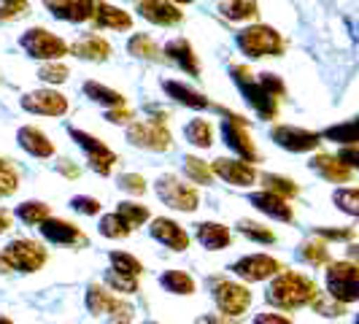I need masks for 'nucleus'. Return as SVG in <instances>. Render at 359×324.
<instances>
[{"mask_svg": "<svg viewBox=\"0 0 359 324\" xmlns=\"http://www.w3.org/2000/svg\"><path fill=\"white\" fill-rule=\"evenodd\" d=\"M268 300L284 311H294L316 300V284L300 273H281L268 287Z\"/></svg>", "mask_w": 359, "mask_h": 324, "instance_id": "f257e3e1", "label": "nucleus"}, {"mask_svg": "<svg viewBox=\"0 0 359 324\" xmlns=\"http://www.w3.org/2000/svg\"><path fill=\"white\" fill-rule=\"evenodd\" d=\"M233 79L235 84L241 87L243 92V97L249 100V106L262 116V119H273L276 116V108H278V97L273 95V92L254 76L249 68H243V65H235L233 68Z\"/></svg>", "mask_w": 359, "mask_h": 324, "instance_id": "f03ea898", "label": "nucleus"}, {"mask_svg": "<svg viewBox=\"0 0 359 324\" xmlns=\"http://www.w3.org/2000/svg\"><path fill=\"white\" fill-rule=\"evenodd\" d=\"M238 49L246 57H278L284 52V38L268 25H254L238 33Z\"/></svg>", "mask_w": 359, "mask_h": 324, "instance_id": "7ed1b4c3", "label": "nucleus"}, {"mask_svg": "<svg viewBox=\"0 0 359 324\" xmlns=\"http://www.w3.org/2000/svg\"><path fill=\"white\" fill-rule=\"evenodd\" d=\"M327 292L330 297L346 303L359 300V268L351 262H332L327 270Z\"/></svg>", "mask_w": 359, "mask_h": 324, "instance_id": "20e7f679", "label": "nucleus"}, {"mask_svg": "<svg viewBox=\"0 0 359 324\" xmlns=\"http://www.w3.org/2000/svg\"><path fill=\"white\" fill-rule=\"evenodd\" d=\"M3 259L8 262L11 270H22V273H36L43 268L46 262V249L36 243V241H11L3 249Z\"/></svg>", "mask_w": 359, "mask_h": 324, "instance_id": "39448f33", "label": "nucleus"}, {"mask_svg": "<svg viewBox=\"0 0 359 324\" xmlns=\"http://www.w3.org/2000/svg\"><path fill=\"white\" fill-rule=\"evenodd\" d=\"M19 46L30 57H36V60H60L62 54L68 52V43L62 38H57L54 33H49V30H43V27L27 30L25 36L19 38Z\"/></svg>", "mask_w": 359, "mask_h": 324, "instance_id": "423d86ee", "label": "nucleus"}, {"mask_svg": "<svg viewBox=\"0 0 359 324\" xmlns=\"http://www.w3.org/2000/svg\"><path fill=\"white\" fill-rule=\"evenodd\" d=\"M157 195L165 205L176 208V211H195L198 208V192L192 189V184L176 179V176H162L157 181Z\"/></svg>", "mask_w": 359, "mask_h": 324, "instance_id": "0eeeda50", "label": "nucleus"}, {"mask_svg": "<svg viewBox=\"0 0 359 324\" xmlns=\"http://www.w3.org/2000/svg\"><path fill=\"white\" fill-rule=\"evenodd\" d=\"M127 138L141 149L151 151H165L170 146V133L162 125V119H149V122H133L127 130Z\"/></svg>", "mask_w": 359, "mask_h": 324, "instance_id": "6e6552de", "label": "nucleus"}, {"mask_svg": "<svg viewBox=\"0 0 359 324\" xmlns=\"http://www.w3.org/2000/svg\"><path fill=\"white\" fill-rule=\"evenodd\" d=\"M71 138L87 151V162H90V168L95 173H100V176H108V173H111V168H114V162H116V154H114L106 144H100L95 135L81 133V130H76V127L71 130Z\"/></svg>", "mask_w": 359, "mask_h": 324, "instance_id": "1a4fd4ad", "label": "nucleus"}, {"mask_svg": "<svg viewBox=\"0 0 359 324\" xmlns=\"http://www.w3.org/2000/svg\"><path fill=\"white\" fill-rule=\"evenodd\" d=\"M214 300L224 316H241L252 303V295H249V289L235 284V281H219L214 287Z\"/></svg>", "mask_w": 359, "mask_h": 324, "instance_id": "9d476101", "label": "nucleus"}, {"mask_svg": "<svg viewBox=\"0 0 359 324\" xmlns=\"http://www.w3.org/2000/svg\"><path fill=\"white\" fill-rule=\"evenodd\" d=\"M222 133H224L227 146L233 149L241 160H246V162L257 160V149H254L252 138H249V133H246V122H243V116L227 114V119H224V125H222Z\"/></svg>", "mask_w": 359, "mask_h": 324, "instance_id": "9b49d317", "label": "nucleus"}, {"mask_svg": "<svg viewBox=\"0 0 359 324\" xmlns=\"http://www.w3.org/2000/svg\"><path fill=\"white\" fill-rule=\"evenodd\" d=\"M22 108L30 114H41V116H62L68 111V100L54 90L27 92L22 97Z\"/></svg>", "mask_w": 359, "mask_h": 324, "instance_id": "f8f14e48", "label": "nucleus"}, {"mask_svg": "<svg viewBox=\"0 0 359 324\" xmlns=\"http://www.w3.org/2000/svg\"><path fill=\"white\" fill-rule=\"evenodd\" d=\"M235 276H241L243 281H265L270 276H276L281 265L268 257V254H252V257H243L233 265Z\"/></svg>", "mask_w": 359, "mask_h": 324, "instance_id": "ddd939ff", "label": "nucleus"}, {"mask_svg": "<svg viewBox=\"0 0 359 324\" xmlns=\"http://www.w3.org/2000/svg\"><path fill=\"white\" fill-rule=\"evenodd\" d=\"M273 141L278 146H284L287 151H311L319 146V135L316 133H308V130H300V127L292 125H278L273 127Z\"/></svg>", "mask_w": 359, "mask_h": 324, "instance_id": "4468645a", "label": "nucleus"}, {"mask_svg": "<svg viewBox=\"0 0 359 324\" xmlns=\"http://www.w3.org/2000/svg\"><path fill=\"white\" fill-rule=\"evenodd\" d=\"M43 6L57 19H65V22H87V19H95V11H97L95 0H43Z\"/></svg>", "mask_w": 359, "mask_h": 324, "instance_id": "2eb2a0df", "label": "nucleus"}, {"mask_svg": "<svg viewBox=\"0 0 359 324\" xmlns=\"http://www.w3.org/2000/svg\"><path fill=\"white\" fill-rule=\"evenodd\" d=\"M41 235L52 243H62V246H76V243H87V235L81 233L79 227H73L71 222H62V219H43L38 224Z\"/></svg>", "mask_w": 359, "mask_h": 324, "instance_id": "dca6fc26", "label": "nucleus"}, {"mask_svg": "<svg viewBox=\"0 0 359 324\" xmlns=\"http://www.w3.org/2000/svg\"><path fill=\"white\" fill-rule=\"evenodd\" d=\"M138 14L154 25H162V27L181 22V11L173 6V0H141Z\"/></svg>", "mask_w": 359, "mask_h": 324, "instance_id": "f3484780", "label": "nucleus"}, {"mask_svg": "<svg viewBox=\"0 0 359 324\" xmlns=\"http://www.w3.org/2000/svg\"><path fill=\"white\" fill-rule=\"evenodd\" d=\"M211 168L214 173H219L227 184H235V187H249L257 179L254 168L246 160H216Z\"/></svg>", "mask_w": 359, "mask_h": 324, "instance_id": "a211bd4d", "label": "nucleus"}, {"mask_svg": "<svg viewBox=\"0 0 359 324\" xmlns=\"http://www.w3.org/2000/svg\"><path fill=\"white\" fill-rule=\"evenodd\" d=\"M151 235L160 241L162 246H168L173 252H184L189 246V235L181 230V224L170 222V219H154L151 222Z\"/></svg>", "mask_w": 359, "mask_h": 324, "instance_id": "6ab92c4d", "label": "nucleus"}, {"mask_svg": "<svg viewBox=\"0 0 359 324\" xmlns=\"http://www.w3.org/2000/svg\"><path fill=\"white\" fill-rule=\"evenodd\" d=\"M17 138H19V146L27 154H33V157H52L54 154V146L49 141V135L41 133L38 127H22L17 133Z\"/></svg>", "mask_w": 359, "mask_h": 324, "instance_id": "aec40b11", "label": "nucleus"}, {"mask_svg": "<svg viewBox=\"0 0 359 324\" xmlns=\"http://www.w3.org/2000/svg\"><path fill=\"white\" fill-rule=\"evenodd\" d=\"M252 203L262 214L273 216V219H281V222H289V219H292V205L287 203V198H281V195H276V192H270V189L252 195Z\"/></svg>", "mask_w": 359, "mask_h": 324, "instance_id": "412c9836", "label": "nucleus"}, {"mask_svg": "<svg viewBox=\"0 0 359 324\" xmlns=\"http://www.w3.org/2000/svg\"><path fill=\"white\" fill-rule=\"evenodd\" d=\"M165 54H168V60H173L176 65H179L181 71L192 73V76H198L200 73V62L195 52H192V46H189V41L187 38H176V41H170L168 46H165Z\"/></svg>", "mask_w": 359, "mask_h": 324, "instance_id": "4be33fe9", "label": "nucleus"}, {"mask_svg": "<svg viewBox=\"0 0 359 324\" xmlns=\"http://www.w3.org/2000/svg\"><path fill=\"white\" fill-rule=\"evenodd\" d=\"M311 165H313V170H316L319 176H324L327 181H338V184H343V181L351 179V168H348L341 157L319 154V157H313V162H311Z\"/></svg>", "mask_w": 359, "mask_h": 324, "instance_id": "5701e85b", "label": "nucleus"}, {"mask_svg": "<svg viewBox=\"0 0 359 324\" xmlns=\"http://www.w3.org/2000/svg\"><path fill=\"white\" fill-rule=\"evenodd\" d=\"M71 52L76 54V57H81V60L100 62V60H106L108 54H111V43H108L106 38H100V36H84V38H79V41L73 43Z\"/></svg>", "mask_w": 359, "mask_h": 324, "instance_id": "b1692460", "label": "nucleus"}, {"mask_svg": "<svg viewBox=\"0 0 359 324\" xmlns=\"http://www.w3.org/2000/svg\"><path fill=\"white\" fill-rule=\"evenodd\" d=\"M198 241L205 249L219 252V249H227L230 246V230L224 224H216V222H203L198 227Z\"/></svg>", "mask_w": 359, "mask_h": 324, "instance_id": "393cba45", "label": "nucleus"}, {"mask_svg": "<svg viewBox=\"0 0 359 324\" xmlns=\"http://www.w3.org/2000/svg\"><path fill=\"white\" fill-rule=\"evenodd\" d=\"M162 90L168 92L173 100H179L181 106H189V108H208V100L205 95L195 92L192 87L181 84V81H162Z\"/></svg>", "mask_w": 359, "mask_h": 324, "instance_id": "a878e982", "label": "nucleus"}, {"mask_svg": "<svg viewBox=\"0 0 359 324\" xmlns=\"http://www.w3.org/2000/svg\"><path fill=\"white\" fill-rule=\"evenodd\" d=\"M95 22L97 27H111V30H127L133 25V19L127 11L116 8V6H108V3H100L97 11H95Z\"/></svg>", "mask_w": 359, "mask_h": 324, "instance_id": "bb28decb", "label": "nucleus"}, {"mask_svg": "<svg viewBox=\"0 0 359 324\" xmlns=\"http://www.w3.org/2000/svg\"><path fill=\"white\" fill-rule=\"evenodd\" d=\"M84 92H87V97H90V100H95V103H100V106H106V108L125 106V97H122L119 92L108 90V87L97 84V81H87V84H84Z\"/></svg>", "mask_w": 359, "mask_h": 324, "instance_id": "cd10ccee", "label": "nucleus"}, {"mask_svg": "<svg viewBox=\"0 0 359 324\" xmlns=\"http://www.w3.org/2000/svg\"><path fill=\"white\" fill-rule=\"evenodd\" d=\"M222 14L235 22H243V19H254L259 14V6L257 0H224L222 3Z\"/></svg>", "mask_w": 359, "mask_h": 324, "instance_id": "c85d7f7f", "label": "nucleus"}, {"mask_svg": "<svg viewBox=\"0 0 359 324\" xmlns=\"http://www.w3.org/2000/svg\"><path fill=\"white\" fill-rule=\"evenodd\" d=\"M160 284L173 295H192L195 292V281L181 270H165L160 276Z\"/></svg>", "mask_w": 359, "mask_h": 324, "instance_id": "c756f323", "label": "nucleus"}, {"mask_svg": "<svg viewBox=\"0 0 359 324\" xmlns=\"http://www.w3.org/2000/svg\"><path fill=\"white\" fill-rule=\"evenodd\" d=\"M127 49H130V54H135V57H141V60H157V57H160L157 43L146 36V33H135V36L130 38Z\"/></svg>", "mask_w": 359, "mask_h": 324, "instance_id": "7c9ffc66", "label": "nucleus"}, {"mask_svg": "<svg viewBox=\"0 0 359 324\" xmlns=\"http://www.w3.org/2000/svg\"><path fill=\"white\" fill-rule=\"evenodd\" d=\"M111 303H114V297L108 295L106 289H100L97 284H92V287L87 289V308H90L95 316H106V311L111 308Z\"/></svg>", "mask_w": 359, "mask_h": 324, "instance_id": "2f4dec72", "label": "nucleus"}, {"mask_svg": "<svg viewBox=\"0 0 359 324\" xmlns=\"http://www.w3.org/2000/svg\"><path fill=\"white\" fill-rule=\"evenodd\" d=\"M184 170H187V176L195 184H211V176H214V168L208 162L198 160V157H187L184 160Z\"/></svg>", "mask_w": 359, "mask_h": 324, "instance_id": "473e14b6", "label": "nucleus"}, {"mask_svg": "<svg viewBox=\"0 0 359 324\" xmlns=\"http://www.w3.org/2000/svg\"><path fill=\"white\" fill-rule=\"evenodd\" d=\"M111 270H119V273H127V276H141L144 273V265L133 257V254L125 252H111Z\"/></svg>", "mask_w": 359, "mask_h": 324, "instance_id": "72a5a7b5", "label": "nucleus"}, {"mask_svg": "<svg viewBox=\"0 0 359 324\" xmlns=\"http://www.w3.org/2000/svg\"><path fill=\"white\" fill-rule=\"evenodd\" d=\"M187 138H189V144L200 146V149H205V146H211V125L205 122V119H192L189 125H187Z\"/></svg>", "mask_w": 359, "mask_h": 324, "instance_id": "f704fd0d", "label": "nucleus"}, {"mask_svg": "<svg viewBox=\"0 0 359 324\" xmlns=\"http://www.w3.org/2000/svg\"><path fill=\"white\" fill-rule=\"evenodd\" d=\"M17 216L25 222V224H41L46 216H49V205L46 203H22L17 208Z\"/></svg>", "mask_w": 359, "mask_h": 324, "instance_id": "c9c22d12", "label": "nucleus"}, {"mask_svg": "<svg viewBox=\"0 0 359 324\" xmlns=\"http://www.w3.org/2000/svg\"><path fill=\"white\" fill-rule=\"evenodd\" d=\"M130 230L133 227L119 214H108L100 219V235H106V238H125L130 235Z\"/></svg>", "mask_w": 359, "mask_h": 324, "instance_id": "e433bc0d", "label": "nucleus"}, {"mask_svg": "<svg viewBox=\"0 0 359 324\" xmlns=\"http://www.w3.org/2000/svg\"><path fill=\"white\" fill-rule=\"evenodd\" d=\"M116 214L122 216L130 227H138V224H144L146 219H149V208H146V205H138V203H119Z\"/></svg>", "mask_w": 359, "mask_h": 324, "instance_id": "4c0bfd02", "label": "nucleus"}, {"mask_svg": "<svg viewBox=\"0 0 359 324\" xmlns=\"http://www.w3.org/2000/svg\"><path fill=\"white\" fill-rule=\"evenodd\" d=\"M106 284L116 292H125V295H133L138 289V276H127V273H119V270H108Z\"/></svg>", "mask_w": 359, "mask_h": 324, "instance_id": "58836bf2", "label": "nucleus"}, {"mask_svg": "<svg viewBox=\"0 0 359 324\" xmlns=\"http://www.w3.org/2000/svg\"><path fill=\"white\" fill-rule=\"evenodd\" d=\"M17 187H19L17 168H14L11 162L0 160V198H8Z\"/></svg>", "mask_w": 359, "mask_h": 324, "instance_id": "ea45409f", "label": "nucleus"}, {"mask_svg": "<svg viewBox=\"0 0 359 324\" xmlns=\"http://www.w3.org/2000/svg\"><path fill=\"white\" fill-rule=\"evenodd\" d=\"M324 135H327V138H332V141H341V144L359 141V119H357V122H346V125L330 127Z\"/></svg>", "mask_w": 359, "mask_h": 324, "instance_id": "a19ab883", "label": "nucleus"}, {"mask_svg": "<svg viewBox=\"0 0 359 324\" xmlns=\"http://www.w3.org/2000/svg\"><path fill=\"white\" fill-rule=\"evenodd\" d=\"M262 181H265V187H268L270 192H276V195H281V198L289 200L297 195V184L284 179V176H262Z\"/></svg>", "mask_w": 359, "mask_h": 324, "instance_id": "79ce46f5", "label": "nucleus"}, {"mask_svg": "<svg viewBox=\"0 0 359 324\" xmlns=\"http://www.w3.org/2000/svg\"><path fill=\"white\" fill-rule=\"evenodd\" d=\"M335 205L346 211V214L351 216H359V189H338L335 192Z\"/></svg>", "mask_w": 359, "mask_h": 324, "instance_id": "37998d69", "label": "nucleus"}, {"mask_svg": "<svg viewBox=\"0 0 359 324\" xmlns=\"http://www.w3.org/2000/svg\"><path fill=\"white\" fill-rule=\"evenodd\" d=\"M108 324H130L133 322V308L127 306L125 300H116L114 297V303H111V308L106 311V316H103Z\"/></svg>", "mask_w": 359, "mask_h": 324, "instance_id": "c03bdc74", "label": "nucleus"}, {"mask_svg": "<svg viewBox=\"0 0 359 324\" xmlns=\"http://www.w3.org/2000/svg\"><path fill=\"white\" fill-rule=\"evenodd\" d=\"M300 257L306 259V262H311V265H322V262H327V246H324L322 241H308V243H303L300 246Z\"/></svg>", "mask_w": 359, "mask_h": 324, "instance_id": "a18cd8bd", "label": "nucleus"}, {"mask_svg": "<svg viewBox=\"0 0 359 324\" xmlns=\"http://www.w3.org/2000/svg\"><path fill=\"white\" fill-rule=\"evenodd\" d=\"M238 230L246 235V238H252V241H259V243H273L276 241V235L265 230L262 224H257V222H249V219H243L241 224H238Z\"/></svg>", "mask_w": 359, "mask_h": 324, "instance_id": "49530a36", "label": "nucleus"}, {"mask_svg": "<svg viewBox=\"0 0 359 324\" xmlns=\"http://www.w3.org/2000/svg\"><path fill=\"white\" fill-rule=\"evenodd\" d=\"M38 76H41L43 81H49V84H60V81L68 79V68H65L62 62H49V65H41Z\"/></svg>", "mask_w": 359, "mask_h": 324, "instance_id": "de8ad7c7", "label": "nucleus"}, {"mask_svg": "<svg viewBox=\"0 0 359 324\" xmlns=\"http://www.w3.org/2000/svg\"><path fill=\"white\" fill-rule=\"evenodd\" d=\"M27 11V0H0V22L22 17Z\"/></svg>", "mask_w": 359, "mask_h": 324, "instance_id": "09e8293b", "label": "nucleus"}, {"mask_svg": "<svg viewBox=\"0 0 359 324\" xmlns=\"http://www.w3.org/2000/svg\"><path fill=\"white\" fill-rule=\"evenodd\" d=\"M119 187H122L125 192H133V195H144L146 192V184L138 173H125V176L119 179Z\"/></svg>", "mask_w": 359, "mask_h": 324, "instance_id": "8fccbe9b", "label": "nucleus"}, {"mask_svg": "<svg viewBox=\"0 0 359 324\" xmlns=\"http://www.w3.org/2000/svg\"><path fill=\"white\" fill-rule=\"evenodd\" d=\"M73 203V208H76V211H79V214H97V211H100V203H97V200L95 198H73L71 200Z\"/></svg>", "mask_w": 359, "mask_h": 324, "instance_id": "3c124183", "label": "nucleus"}, {"mask_svg": "<svg viewBox=\"0 0 359 324\" xmlns=\"http://www.w3.org/2000/svg\"><path fill=\"white\" fill-rule=\"evenodd\" d=\"M316 311L324 313V316H338V313H343V303L335 300V297H332V303H327L322 297V300H316Z\"/></svg>", "mask_w": 359, "mask_h": 324, "instance_id": "603ef678", "label": "nucleus"}, {"mask_svg": "<svg viewBox=\"0 0 359 324\" xmlns=\"http://www.w3.org/2000/svg\"><path fill=\"white\" fill-rule=\"evenodd\" d=\"M348 168H359V146H346L341 149V154H338Z\"/></svg>", "mask_w": 359, "mask_h": 324, "instance_id": "864d4df0", "label": "nucleus"}, {"mask_svg": "<svg viewBox=\"0 0 359 324\" xmlns=\"http://www.w3.org/2000/svg\"><path fill=\"white\" fill-rule=\"evenodd\" d=\"M254 324H292L287 316H281V313H259Z\"/></svg>", "mask_w": 359, "mask_h": 324, "instance_id": "5fc2aeb1", "label": "nucleus"}, {"mask_svg": "<svg viewBox=\"0 0 359 324\" xmlns=\"http://www.w3.org/2000/svg\"><path fill=\"white\" fill-rule=\"evenodd\" d=\"M108 119H111V122H116V125H119V122H130V119H133V114H130V108H108Z\"/></svg>", "mask_w": 359, "mask_h": 324, "instance_id": "6e6d98bb", "label": "nucleus"}, {"mask_svg": "<svg viewBox=\"0 0 359 324\" xmlns=\"http://www.w3.org/2000/svg\"><path fill=\"white\" fill-rule=\"evenodd\" d=\"M319 235H324V238H335V241H343V238H351V230H319Z\"/></svg>", "mask_w": 359, "mask_h": 324, "instance_id": "4d7b16f0", "label": "nucleus"}, {"mask_svg": "<svg viewBox=\"0 0 359 324\" xmlns=\"http://www.w3.org/2000/svg\"><path fill=\"white\" fill-rule=\"evenodd\" d=\"M8 224H11V219H8V214L0 208V233H6V230H8Z\"/></svg>", "mask_w": 359, "mask_h": 324, "instance_id": "13d9d810", "label": "nucleus"}, {"mask_svg": "<svg viewBox=\"0 0 359 324\" xmlns=\"http://www.w3.org/2000/svg\"><path fill=\"white\" fill-rule=\"evenodd\" d=\"M348 257L359 265V246H351V249H348Z\"/></svg>", "mask_w": 359, "mask_h": 324, "instance_id": "bf43d9fd", "label": "nucleus"}, {"mask_svg": "<svg viewBox=\"0 0 359 324\" xmlns=\"http://www.w3.org/2000/svg\"><path fill=\"white\" fill-rule=\"evenodd\" d=\"M195 324H219V322H216L214 316H200V319Z\"/></svg>", "mask_w": 359, "mask_h": 324, "instance_id": "052dcab7", "label": "nucleus"}, {"mask_svg": "<svg viewBox=\"0 0 359 324\" xmlns=\"http://www.w3.org/2000/svg\"><path fill=\"white\" fill-rule=\"evenodd\" d=\"M0 324H11V322H8V319H3V316H0Z\"/></svg>", "mask_w": 359, "mask_h": 324, "instance_id": "680f3d73", "label": "nucleus"}, {"mask_svg": "<svg viewBox=\"0 0 359 324\" xmlns=\"http://www.w3.org/2000/svg\"><path fill=\"white\" fill-rule=\"evenodd\" d=\"M176 3H192V0H176Z\"/></svg>", "mask_w": 359, "mask_h": 324, "instance_id": "e2e57ef3", "label": "nucleus"}, {"mask_svg": "<svg viewBox=\"0 0 359 324\" xmlns=\"http://www.w3.org/2000/svg\"><path fill=\"white\" fill-rule=\"evenodd\" d=\"M146 324H157V322H146Z\"/></svg>", "mask_w": 359, "mask_h": 324, "instance_id": "0e129e2a", "label": "nucleus"}, {"mask_svg": "<svg viewBox=\"0 0 359 324\" xmlns=\"http://www.w3.org/2000/svg\"><path fill=\"white\" fill-rule=\"evenodd\" d=\"M357 324H359V313H357Z\"/></svg>", "mask_w": 359, "mask_h": 324, "instance_id": "69168bd1", "label": "nucleus"}]
</instances>
